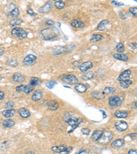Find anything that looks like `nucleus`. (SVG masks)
<instances>
[{
  "mask_svg": "<svg viewBox=\"0 0 137 154\" xmlns=\"http://www.w3.org/2000/svg\"><path fill=\"white\" fill-rule=\"evenodd\" d=\"M41 36L44 40L50 41L56 38L60 34L58 30L56 28H49L41 31Z\"/></svg>",
  "mask_w": 137,
  "mask_h": 154,
  "instance_id": "f257e3e1",
  "label": "nucleus"
},
{
  "mask_svg": "<svg viewBox=\"0 0 137 154\" xmlns=\"http://www.w3.org/2000/svg\"><path fill=\"white\" fill-rule=\"evenodd\" d=\"M11 34L14 37H17L19 39H24L27 37L28 33L23 29L21 28H13L11 31Z\"/></svg>",
  "mask_w": 137,
  "mask_h": 154,
  "instance_id": "f03ea898",
  "label": "nucleus"
},
{
  "mask_svg": "<svg viewBox=\"0 0 137 154\" xmlns=\"http://www.w3.org/2000/svg\"><path fill=\"white\" fill-rule=\"evenodd\" d=\"M112 137L113 136L110 131H104L97 141L99 142V143L100 144H106L111 140Z\"/></svg>",
  "mask_w": 137,
  "mask_h": 154,
  "instance_id": "7ed1b4c3",
  "label": "nucleus"
},
{
  "mask_svg": "<svg viewBox=\"0 0 137 154\" xmlns=\"http://www.w3.org/2000/svg\"><path fill=\"white\" fill-rule=\"evenodd\" d=\"M122 104V99L120 98L119 97L116 96H112L109 98V104L110 106L113 108L120 106Z\"/></svg>",
  "mask_w": 137,
  "mask_h": 154,
  "instance_id": "20e7f679",
  "label": "nucleus"
},
{
  "mask_svg": "<svg viewBox=\"0 0 137 154\" xmlns=\"http://www.w3.org/2000/svg\"><path fill=\"white\" fill-rule=\"evenodd\" d=\"M62 82L64 83L68 84H74L78 83V79L74 75H68L62 79Z\"/></svg>",
  "mask_w": 137,
  "mask_h": 154,
  "instance_id": "39448f33",
  "label": "nucleus"
},
{
  "mask_svg": "<svg viewBox=\"0 0 137 154\" xmlns=\"http://www.w3.org/2000/svg\"><path fill=\"white\" fill-rule=\"evenodd\" d=\"M114 126H115L116 129H117L118 131H123L127 129L128 125H127V123L125 121H118L115 123Z\"/></svg>",
  "mask_w": 137,
  "mask_h": 154,
  "instance_id": "423d86ee",
  "label": "nucleus"
},
{
  "mask_svg": "<svg viewBox=\"0 0 137 154\" xmlns=\"http://www.w3.org/2000/svg\"><path fill=\"white\" fill-rule=\"evenodd\" d=\"M36 60V56L33 54H29L23 59V63L27 66H30Z\"/></svg>",
  "mask_w": 137,
  "mask_h": 154,
  "instance_id": "0eeeda50",
  "label": "nucleus"
},
{
  "mask_svg": "<svg viewBox=\"0 0 137 154\" xmlns=\"http://www.w3.org/2000/svg\"><path fill=\"white\" fill-rule=\"evenodd\" d=\"M92 67H93V63L91 62V61H86V62H84L83 63H82L78 68L80 71H81L82 73H85L86 71H87Z\"/></svg>",
  "mask_w": 137,
  "mask_h": 154,
  "instance_id": "6e6552de",
  "label": "nucleus"
},
{
  "mask_svg": "<svg viewBox=\"0 0 137 154\" xmlns=\"http://www.w3.org/2000/svg\"><path fill=\"white\" fill-rule=\"evenodd\" d=\"M51 8H52V3L51 2H48L38 9V12L41 13H45L47 12H49Z\"/></svg>",
  "mask_w": 137,
  "mask_h": 154,
  "instance_id": "1a4fd4ad",
  "label": "nucleus"
},
{
  "mask_svg": "<svg viewBox=\"0 0 137 154\" xmlns=\"http://www.w3.org/2000/svg\"><path fill=\"white\" fill-rule=\"evenodd\" d=\"M43 98V92L41 90H37L34 92V93L33 94V95L32 97V101H38L41 100Z\"/></svg>",
  "mask_w": 137,
  "mask_h": 154,
  "instance_id": "9d476101",
  "label": "nucleus"
},
{
  "mask_svg": "<svg viewBox=\"0 0 137 154\" xmlns=\"http://www.w3.org/2000/svg\"><path fill=\"white\" fill-rule=\"evenodd\" d=\"M131 75V71L130 70H125L123 72H122L118 78L119 81H122L125 80H128L129 78V76Z\"/></svg>",
  "mask_w": 137,
  "mask_h": 154,
  "instance_id": "9b49d317",
  "label": "nucleus"
},
{
  "mask_svg": "<svg viewBox=\"0 0 137 154\" xmlns=\"http://www.w3.org/2000/svg\"><path fill=\"white\" fill-rule=\"evenodd\" d=\"M67 51H68V49H67L66 47H61V46H59V47H56V48L53 49V54L54 56L60 55V54H62V53H65Z\"/></svg>",
  "mask_w": 137,
  "mask_h": 154,
  "instance_id": "f8f14e48",
  "label": "nucleus"
},
{
  "mask_svg": "<svg viewBox=\"0 0 137 154\" xmlns=\"http://www.w3.org/2000/svg\"><path fill=\"white\" fill-rule=\"evenodd\" d=\"M82 122V120L81 119H76V118H74L72 117L71 119L68 120L67 123L69 125H71L72 127H78Z\"/></svg>",
  "mask_w": 137,
  "mask_h": 154,
  "instance_id": "ddd939ff",
  "label": "nucleus"
},
{
  "mask_svg": "<svg viewBox=\"0 0 137 154\" xmlns=\"http://www.w3.org/2000/svg\"><path fill=\"white\" fill-rule=\"evenodd\" d=\"M125 142L123 139H117L116 140H114L112 142L111 146L114 148V149H118L119 147H121L122 146L124 145Z\"/></svg>",
  "mask_w": 137,
  "mask_h": 154,
  "instance_id": "4468645a",
  "label": "nucleus"
},
{
  "mask_svg": "<svg viewBox=\"0 0 137 154\" xmlns=\"http://www.w3.org/2000/svg\"><path fill=\"white\" fill-rule=\"evenodd\" d=\"M67 149V146L65 144H61L59 146H53L51 148V151L56 153H62Z\"/></svg>",
  "mask_w": 137,
  "mask_h": 154,
  "instance_id": "2eb2a0df",
  "label": "nucleus"
},
{
  "mask_svg": "<svg viewBox=\"0 0 137 154\" xmlns=\"http://www.w3.org/2000/svg\"><path fill=\"white\" fill-rule=\"evenodd\" d=\"M19 114H20V116L23 118H28L30 116V112L27 109L24 108H21L19 109Z\"/></svg>",
  "mask_w": 137,
  "mask_h": 154,
  "instance_id": "dca6fc26",
  "label": "nucleus"
},
{
  "mask_svg": "<svg viewBox=\"0 0 137 154\" xmlns=\"http://www.w3.org/2000/svg\"><path fill=\"white\" fill-rule=\"evenodd\" d=\"M2 115L6 118H10L14 116V114H15V110L14 109H8V110H5L4 111L2 112Z\"/></svg>",
  "mask_w": 137,
  "mask_h": 154,
  "instance_id": "f3484780",
  "label": "nucleus"
},
{
  "mask_svg": "<svg viewBox=\"0 0 137 154\" xmlns=\"http://www.w3.org/2000/svg\"><path fill=\"white\" fill-rule=\"evenodd\" d=\"M75 89L80 93H84L87 90V88L83 84L77 83L76 84V86H75Z\"/></svg>",
  "mask_w": 137,
  "mask_h": 154,
  "instance_id": "a211bd4d",
  "label": "nucleus"
},
{
  "mask_svg": "<svg viewBox=\"0 0 137 154\" xmlns=\"http://www.w3.org/2000/svg\"><path fill=\"white\" fill-rule=\"evenodd\" d=\"M109 23V21L106 19L102 21L97 26V30L99 31H104L106 28V25Z\"/></svg>",
  "mask_w": 137,
  "mask_h": 154,
  "instance_id": "6ab92c4d",
  "label": "nucleus"
},
{
  "mask_svg": "<svg viewBox=\"0 0 137 154\" xmlns=\"http://www.w3.org/2000/svg\"><path fill=\"white\" fill-rule=\"evenodd\" d=\"M102 133H103V132H102L101 130H95V131H93V133L92 134L91 138L92 140H93V141H97V140H99V138H100V136H102Z\"/></svg>",
  "mask_w": 137,
  "mask_h": 154,
  "instance_id": "aec40b11",
  "label": "nucleus"
},
{
  "mask_svg": "<svg viewBox=\"0 0 137 154\" xmlns=\"http://www.w3.org/2000/svg\"><path fill=\"white\" fill-rule=\"evenodd\" d=\"M113 57H114L115 59H117L118 60L123 61V62H126L128 60V57H127L126 55L125 54H123L121 53H114L113 55Z\"/></svg>",
  "mask_w": 137,
  "mask_h": 154,
  "instance_id": "412c9836",
  "label": "nucleus"
},
{
  "mask_svg": "<svg viewBox=\"0 0 137 154\" xmlns=\"http://www.w3.org/2000/svg\"><path fill=\"white\" fill-rule=\"evenodd\" d=\"M48 108L51 110H56L58 108V104L54 100H51L47 103Z\"/></svg>",
  "mask_w": 137,
  "mask_h": 154,
  "instance_id": "4be33fe9",
  "label": "nucleus"
},
{
  "mask_svg": "<svg viewBox=\"0 0 137 154\" xmlns=\"http://www.w3.org/2000/svg\"><path fill=\"white\" fill-rule=\"evenodd\" d=\"M13 80L17 82H22L25 80V77L20 73H15L13 77Z\"/></svg>",
  "mask_w": 137,
  "mask_h": 154,
  "instance_id": "5701e85b",
  "label": "nucleus"
},
{
  "mask_svg": "<svg viewBox=\"0 0 137 154\" xmlns=\"http://www.w3.org/2000/svg\"><path fill=\"white\" fill-rule=\"evenodd\" d=\"M71 25L75 28H82L84 27V24L82 22H80L77 20H73L71 21Z\"/></svg>",
  "mask_w": 137,
  "mask_h": 154,
  "instance_id": "b1692460",
  "label": "nucleus"
},
{
  "mask_svg": "<svg viewBox=\"0 0 137 154\" xmlns=\"http://www.w3.org/2000/svg\"><path fill=\"white\" fill-rule=\"evenodd\" d=\"M15 122L12 119H7L3 122V127L5 128H10L15 125Z\"/></svg>",
  "mask_w": 137,
  "mask_h": 154,
  "instance_id": "393cba45",
  "label": "nucleus"
},
{
  "mask_svg": "<svg viewBox=\"0 0 137 154\" xmlns=\"http://www.w3.org/2000/svg\"><path fill=\"white\" fill-rule=\"evenodd\" d=\"M114 116L117 118H126L128 116V112L125 111L117 110L114 112Z\"/></svg>",
  "mask_w": 137,
  "mask_h": 154,
  "instance_id": "a878e982",
  "label": "nucleus"
},
{
  "mask_svg": "<svg viewBox=\"0 0 137 154\" xmlns=\"http://www.w3.org/2000/svg\"><path fill=\"white\" fill-rule=\"evenodd\" d=\"M41 83H42L41 80H40V79L38 78H36V77H32V78L30 79V84L34 86L40 85Z\"/></svg>",
  "mask_w": 137,
  "mask_h": 154,
  "instance_id": "bb28decb",
  "label": "nucleus"
},
{
  "mask_svg": "<svg viewBox=\"0 0 137 154\" xmlns=\"http://www.w3.org/2000/svg\"><path fill=\"white\" fill-rule=\"evenodd\" d=\"M104 38V36L101 34H93L91 37V39H90V41L91 43H96V42H98V41H101Z\"/></svg>",
  "mask_w": 137,
  "mask_h": 154,
  "instance_id": "cd10ccee",
  "label": "nucleus"
},
{
  "mask_svg": "<svg viewBox=\"0 0 137 154\" xmlns=\"http://www.w3.org/2000/svg\"><path fill=\"white\" fill-rule=\"evenodd\" d=\"M91 95L93 98L97 99H104V97H105L104 94L102 93H100L99 91H94V92H93Z\"/></svg>",
  "mask_w": 137,
  "mask_h": 154,
  "instance_id": "c85d7f7f",
  "label": "nucleus"
},
{
  "mask_svg": "<svg viewBox=\"0 0 137 154\" xmlns=\"http://www.w3.org/2000/svg\"><path fill=\"white\" fill-rule=\"evenodd\" d=\"M120 82V85L121 86L122 88L123 89H127L128 88L131 84H132V82L131 80H129V79L128 80H122V81Z\"/></svg>",
  "mask_w": 137,
  "mask_h": 154,
  "instance_id": "c756f323",
  "label": "nucleus"
},
{
  "mask_svg": "<svg viewBox=\"0 0 137 154\" xmlns=\"http://www.w3.org/2000/svg\"><path fill=\"white\" fill-rule=\"evenodd\" d=\"M19 9L18 8H15L12 11H10V13H8V17H16L19 15Z\"/></svg>",
  "mask_w": 137,
  "mask_h": 154,
  "instance_id": "7c9ffc66",
  "label": "nucleus"
},
{
  "mask_svg": "<svg viewBox=\"0 0 137 154\" xmlns=\"http://www.w3.org/2000/svg\"><path fill=\"white\" fill-rule=\"evenodd\" d=\"M94 77V73L93 71H89L88 73H86L84 75L82 76V79L84 80H89Z\"/></svg>",
  "mask_w": 137,
  "mask_h": 154,
  "instance_id": "2f4dec72",
  "label": "nucleus"
},
{
  "mask_svg": "<svg viewBox=\"0 0 137 154\" xmlns=\"http://www.w3.org/2000/svg\"><path fill=\"white\" fill-rule=\"evenodd\" d=\"M23 22V21L20 19H14L10 21V25L12 26H16V25H19Z\"/></svg>",
  "mask_w": 137,
  "mask_h": 154,
  "instance_id": "473e14b6",
  "label": "nucleus"
},
{
  "mask_svg": "<svg viewBox=\"0 0 137 154\" xmlns=\"http://www.w3.org/2000/svg\"><path fill=\"white\" fill-rule=\"evenodd\" d=\"M54 5H55L56 8H58L59 10H60V9H62V8H64V6H65V3L63 2H62V1H56V2H55V4H54Z\"/></svg>",
  "mask_w": 137,
  "mask_h": 154,
  "instance_id": "72a5a7b5",
  "label": "nucleus"
},
{
  "mask_svg": "<svg viewBox=\"0 0 137 154\" xmlns=\"http://www.w3.org/2000/svg\"><path fill=\"white\" fill-rule=\"evenodd\" d=\"M34 87H35V86H32V85H31V84L27 85V86H26L25 89H24V91H23V92L26 94H27V95H28V94L30 93L31 92L33 91L34 89Z\"/></svg>",
  "mask_w": 137,
  "mask_h": 154,
  "instance_id": "f704fd0d",
  "label": "nucleus"
},
{
  "mask_svg": "<svg viewBox=\"0 0 137 154\" xmlns=\"http://www.w3.org/2000/svg\"><path fill=\"white\" fill-rule=\"evenodd\" d=\"M116 49H117V51L118 53H122V52H123L125 50L124 45H123V44L121 43H119L117 44Z\"/></svg>",
  "mask_w": 137,
  "mask_h": 154,
  "instance_id": "c9c22d12",
  "label": "nucleus"
},
{
  "mask_svg": "<svg viewBox=\"0 0 137 154\" xmlns=\"http://www.w3.org/2000/svg\"><path fill=\"white\" fill-rule=\"evenodd\" d=\"M114 91H115V89L114 88H112V87H106L104 89V93L110 95V94L114 93Z\"/></svg>",
  "mask_w": 137,
  "mask_h": 154,
  "instance_id": "e433bc0d",
  "label": "nucleus"
},
{
  "mask_svg": "<svg viewBox=\"0 0 137 154\" xmlns=\"http://www.w3.org/2000/svg\"><path fill=\"white\" fill-rule=\"evenodd\" d=\"M8 64L11 66H17L18 64L17 61L15 59H10V60H8Z\"/></svg>",
  "mask_w": 137,
  "mask_h": 154,
  "instance_id": "4c0bfd02",
  "label": "nucleus"
},
{
  "mask_svg": "<svg viewBox=\"0 0 137 154\" xmlns=\"http://www.w3.org/2000/svg\"><path fill=\"white\" fill-rule=\"evenodd\" d=\"M56 84L57 83H56V82L50 81L46 84V86H47V88H49V89H53L54 86H56Z\"/></svg>",
  "mask_w": 137,
  "mask_h": 154,
  "instance_id": "58836bf2",
  "label": "nucleus"
},
{
  "mask_svg": "<svg viewBox=\"0 0 137 154\" xmlns=\"http://www.w3.org/2000/svg\"><path fill=\"white\" fill-rule=\"evenodd\" d=\"M14 106H15V103L13 102V101H8V102H6L5 104V108H13L14 107Z\"/></svg>",
  "mask_w": 137,
  "mask_h": 154,
  "instance_id": "ea45409f",
  "label": "nucleus"
},
{
  "mask_svg": "<svg viewBox=\"0 0 137 154\" xmlns=\"http://www.w3.org/2000/svg\"><path fill=\"white\" fill-rule=\"evenodd\" d=\"M129 11L132 15H134V17H137V8H136V7H132V8H129Z\"/></svg>",
  "mask_w": 137,
  "mask_h": 154,
  "instance_id": "a19ab883",
  "label": "nucleus"
},
{
  "mask_svg": "<svg viewBox=\"0 0 137 154\" xmlns=\"http://www.w3.org/2000/svg\"><path fill=\"white\" fill-rule=\"evenodd\" d=\"M8 148V142H4L2 144H0V149L1 150H6Z\"/></svg>",
  "mask_w": 137,
  "mask_h": 154,
  "instance_id": "79ce46f5",
  "label": "nucleus"
},
{
  "mask_svg": "<svg viewBox=\"0 0 137 154\" xmlns=\"http://www.w3.org/2000/svg\"><path fill=\"white\" fill-rule=\"evenodd\" d=\"M26 85H21L19 86H17L16 88V91L18 93H20V92H22V91H24V89L26 88Z\"/></svg>",
  "mask_w": 137,
  "mask_h": 154,
  "instance_id": "37998d69",
  "label": "nucleus"
},
{
  "mask_svg": "<svg viewBox=\"0 0 137 154\" xmlns=\"http://www.w3.org/2000/svg\"><path fill=\"white\" fill-rule=\"evenodd\" d=\"M81 131L85 135H89L90 134V132H91V130L88 128H83V129H81Z\"/></svg>",
  "mask_w": 137,
  "mask_h": 154,
  "instance_id": "c03bdc74",
  "label": "nucleus"
},
{
  "mask_svg": "<svg viewBox=\"0 0 137 154\" xmlns=\"http://www.w3.org/2000/svg\"><path fill=\"white\" fill-rule=\"evenodd\" d=\"M80 64L79 61H74V62L72 63V66L74 68H78V67L80 66Z\"/></svg>",
  "mask_w": 137,
  "mask_h": 154,
  "instance_id": "a18cd8bd",
  "label": "nucleus"
},
{
  "mask_svg": "<svg viewBox=\"0 0 137 154\" xmlns=\"http://www.w3.org/2000/svg\"><path fill=\"white\" fill-rule=\"evenodd\" d=\"M27 13H28V15H31V16L36 15V13H34L32 9H28V10H27Z\"/></svg>",
  "mask_w": 137,
  "mask_h": 154,
  "instance_id": "49530a36",
  "label": "nucleus"
},
{
  "mask_svg": "<svg viewBox=\"0 0 137 154\" xmlns=\"http://www.w3.org/2000/svg\"><path fill=\"white\" fill-rule=\"evenodd\" d=\"M111 4H114V5H115V6H124V4H123V3L117 2H115V1H112Z\"/></svg>",
  "mask_w": 137,
  "mask_h": 154,
  "instance_id": "de8ad7c7",
  "label": "nucleus"
},
{
  "mask_svg": "<svg viewBox=\"0 0 137 154\" xmlns=\"http://www.w3.org/2000/svg\"><path fill=\"white\" fill-rule=\"evenodd\" d=\"M129 47L132 49H137V43H130L129 44Z\"/></svg>",
  "mask_w": 137,
  "mask_h": 154,
  "instance_id": "09e8293b",
  "label": "nucleus"
},
{
  "mask_svg": "<svg viewBox=\"0 0 137 154\" xmlns=\"http://www.w3.org/2000/svg\"><path fill=\"white\" fill-rule=\"evenodd\" d=\"M129 136L132 139H134L137 138V133H132L129 135Z\"/></svg>",
  "mask_w": 137,
  "mask_h": 154,
  "instance_id": "8fccbe9b",
  "label": "nucleus"
},
{
  "mask_svg": "<svg viewBox=\"0 0 137 154\" xmlns=\"http://www.w3.org/2000/svg\"><path fill=\"white\" fill-rule=\"evenodd\" d=\"M46 24L47 25H53V24H54V21L52 20H51V19H49V20L47 21V22H46Z\"/></svg>",
  "mask_w": 137,
  "mask_h": 154,
  "instance_id": "3c124183",
  "label": "nucleus"
},
{
  "mask_svg": "<svg viewBox=\"0 0 137 154\" xmlns=\"http://www.w3.org/2000/svg\"><path fill=\"white\" fill-rule=\"evenodd\" d=\"M71 151H72V147H69V148L67 147V149H66L64 151L62 152V153H70Z\"/></svg>",
  "mask_w": 137,
  "mask_h": 154,
  "instance_id": "603ef678",
  "label": "nucleus"
},
{
  "mask_svg": "<svg viewBox=\"0 0 137 154\" xmlns=\"http://www.w3.org/2000/svg\"><path fill=\"white\" fill-rule=\"evenodd\" d=\"M128 153L129 154H137V150H134V149H131L128 151Z\"/></svg>",
  "mask_w": 137,
  "mask_h": 154,
  "instance_id": "864d4df0",
  "label": "nucleus"
},
{
  "mask_svg": "<svg viewBox=\"0 0 137 154\" xmlns=\"http://www.w3.org/2000/svg\"><path fill=\"white\" fill-rule=\"evenodd\" d=\"M4 93L0 90V100H2L4 98Z\"/></svg>",
  "mask_w": 137,
  "mask_h": 154,
  "instance_id": "5fc2aeb1",
  "label": "nucleus"
},
{
  "mask_svg": "<svg viewBox=\"0 0 137 154\" xmlns=\"http://www.w3.org/2000/svg\"><path fill=\"white\" fill-rule=\"evenodd\" d=\"M86 151L85 150H82V151H80L79 152H78V153H86Z\"/></svg>",
  "mask_w": 137,
  "mask_h": 154,
  "instance_id": "6e6d98bb",
  "label": "nucleus"
},
{
  "mask_svg": "<svg viewBox=\"0 0 137 154\" xmlns=\"http://www.w3.org/2000/svg\"><path fill=\"white\" fill-rule=\"evenodd\" d=\"M4 53V51L2 49H0V56H2Z\"/></svg>",
  "mask_w": 137,
  "mask_h": 154,
  "instance_id": "4d7b16f0",
  "label": "nucleus"
},
{
  "mask_svg": "<svg viewBox=\"0 0 137 154\" xmlns=\"http://www.w3.org/2000/svg\"><path fill=\"white\" fill-rule=\"evenodd\" d=\"M135 106L137 108V101H136V103H135Z\"/></svg>",
  "mask_w": 137,
  "mask_h": 154,
  "instance_id": "13d9d810",
  "label": "nucleus"
},
{
  "mask_svg": "<svg viewBox=\"0 0 137 154\" xmlns=\"http://www.w3.org/2000/svg\"><path fill=\"white\" fill-rule=\"evenodd\" d=\"M53 1H56H56H58V0H53Z\"/></svg>",
  "mask_w": 137,
  "mask_h": 154,
  "instance_id": "bf43d9fd",
  "label": "nucleus"
}]
</instances>
